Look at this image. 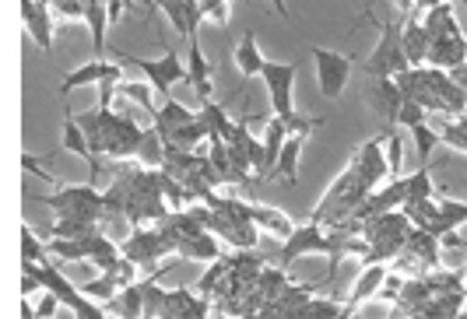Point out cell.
<instances>
[{
  "label": "cell",
  "instance_id": "obj_40",
  "mask_svg": "<svg viewBox=\"0 0 467 319\" xmlns=\"http://www.w3.org/2000/svg\"><path fill=\"white\" fill-rule=\"evenodd\" d=\"M270 4H274V11H278L281 18H288V7H285V0H270Z\"/></svg>",
  "mask_w": 467,
  "mask_h": 319
},
{
  "label": "cell",
  "instance_id": "obj_30",
  "mask_svg": "<svg viewBox=\"0 0 467 319\" xmlns=\"http://www.w3.org/2000/svg\"><path fill=\"white\" fill-rule=\"evenodd\" d=\"M439 144H446L450 151H461V155H467V130L461 127L457 120H453V123L446 120L443 130H439Z\"/></svg>",
  "mask_w": 467,
  "mask_h": 319
},
{
  "label": "cell",
  "instance_id": "obj_21",
  "mask_svg": "<svg viewBox=\"0 0 467 319\" xmlns=\"http://www.w3.org/2000/svg\"><path fill=\"white\" fill-rule=\"evenodd\" d=\"M299 155H302V137H288L281 155H278V165H274V176H281L288 187L299 183Z\"/></svg>",
  "mask_w": 467,
  "mask_h": 319
},
{
  "label": "cell",
  "instance_id": "obj_6",
  "mask_svg": "<svg viewBox=\"0 0 467 319\" xmlns=\"http://www.w3.org/2000/svg\"><path fill=\"white\" fill-rule=\"evenodd\" d=\"M309 57L316 60V77H320V96L324 98H337L348 85V74H352V60L324 50V46H309Z\"/></svg>",
  "mask_w": 467,
  "mask_h": 319
},
{
  "label": "cell",
  "instance_id": "obj_19",
  "mask_svg": "<svg viewBox=\"0 0 467 319\" xmlns=\"http://www.w3.org/2000/svg\"><path fill=\"white\" fill-rule=\"evenodd\" d=\"M285 141H288V130L281 123V116H270V123L264 130V176H274V165H278V155H281V148H285Z\"/></svg>",
  "mask_w": 467,
  "mask_h": 319
},
{
  "label": "cell",
  "instance_id": "obj_35",
  "mask_svg": "<svg viewBox=\"0 0 467 319\" xmlns=\"http://www.w3.org/2000/svg\"><path fill=\"white\" fill-rule=\"evenodd\" d=\"M200 7H204V18H211V22H218V25L229 22V4H225V0H200Z\"/></svg>",
  "mask_w": 467,
  "mask_h": 319
},
{
  "label": "cell",
  "instance_id": "obj_42",
  "mask_svg": "<svg viewBox=\"0 0 467 319\" xmlns=\"http://www.w3.org/2000/svg\"><path fill=\"white\" fill-rule=\"evenodd\" d=\"M233 319H261L257 313H250V316H233Z\"/></svg>",
  "mask_w": 467,
  "mask_h": 319
},
{
  "label": "cell",
  "instance_id": "obj_43",
  "mask_svg": "<svg viewBox=\"0 0 467 319\" xmlns=\"http://www.w3.org/2000/svg\"><path fill=\"white\" fill-rule=\"evenodd\" d=\"M464 278H467V267H464Z\"/></svg>",
  "mask_w": 467,
  "mask_h": 319
},
{
  "label": "cell",
  "instance_id": "obj_22",
  "mask_svg": "<svg viewBox=\"0 0 467 319\" xmlns=\"http://www.w3.org/2000/svg\"><path fill=\"white\" fill-rule=\"evenodd\" d=\"M467 222V204L464 200H450V196H439V222H435L433 235H446V232H457Z\"/></svg>",
  "mask_w": 467,
  "mask_h": 319
},
{
  "label": "cell",
  "instance_id": "obj_15",
  "mask_svg": "<svg viewBox=\"0 0 467 319\" xmlns=\"http://www.w3.org/2000/svg\"><path fill=\"white\" fill-rule=\"evenodd\" d=\"M187 81L194 85V92L200 96V102H207L211 92H215V85H211V67L204 60V53H200L197 39H190V64H187Z\"/></svg>",
  "mask_w": 467,
  "mask_h": 319
},
{
  "label": "cell",
  "instance_id": "obj_11",
  "mask_svg": "<svg viewBox=\"0 0 467 319\" xmlns=\"http://www.w3.org/2000/svg\"><path fill=\"white\" fill-rule=\"evenodd\" d=\"M116 70H120V64H105V60H88V64L74 67L70 74H64V81H60V96H70L74 88H85V85H102Z\"/></svg>",
  "mask_w": 467,
  "mask_h": 319
},
{
  "label": "cell",
  "instance_id": "obj_8",
  "mask_svg": "<svg viewBox=\"0 0 467 319\" xmlns=\"http://www.w3.org/2000/svg\"><path fill=\"white\" fill-rule=\"evenodd\" d=\"M22 18H25V29L35 39V46L46 53L53 46V14H50V4L22 0Z\"/></svg>",
  "mask_w": 467,
  "mask_h": 319
},
{
  "label": "cell",
  "instance_id": "obj_41",
  "mask_svg": "<svg viewBox=\"0 0 467 319\" xmlns=\"http://www.w3.org/2000/svg\"><path fill=\"white\" fill-rule=\"evenodd\" d=\"M457 123H461V127L467 130V113H464V116H457Z\"/></svg>",
  "mask_w": 467,
  "mask_h": 319
},
{
  "label": "cell",
  "instance_id": "obj_10",
  "mask_svg": "<svg viewBox=\"0 0 467 319\" xmlns=\"http://www.w3.org/2000/svg\"><path fill=\"white\" fill-rule=\"evenodd\" d=\"M400 46H404V57H407V64H411V67H426V60H429V46H433V42H429V35H426L422 22H418V11L404 18Z\"/></svg>",
  "mask_w": 467,
  "mask_h": 319
},
{
  "label": "cell",
  "instance_id": "obj_14",
  "mask_svg": "<svg viewBox=\"0 0 467 319\" xmlns=\"http://www.w3.org/2000/svg\"><path fill=\"white\" fill-rule=\"evenodd\" d=\"M439 239H435L433 232H422V228H411V235H407V242H404V253H411L426 270H439Z\"/></svg>",
  "mask_w": 467,
  "mask_h": 319
},
{
  "label": "cell",
  "instance_id": "obj_7",
  "mask_svg": "<svg viewBox=\"0 0 467 319\" xmlns=\"http://www.w3.org/2000/svg\"><path fill=\"white\" fill-rule=\"evenodd\" d=\"M296 74H299V64H264V85H267V96H270V109L274 116H285L292 113V88H296Z\"/></svg>",
  "mask_w": 467,
  "mask_h": 319
},
{
  "label": "cell",
  "instance_id": "obj_5",
  "mask_svg": "<svg viewBox=\"0 0 467 319\" xmlns=\"http://www.w3.org/2000/svg\"><path fill=\"white\" fill-rule=\"evenodd\" d=\"M127 260H133L137 267H144V270H159V263L172 253V246H169V239L159 232V228H133L131 235H127V242L120 246Z\"/></svg>",
  "mask_w": 467,
  "mask_h": 319
},
{
  "label": "cell",
  "instance_id": "obj_23",
  "mask_svg": "<svg viewBox=\"0 0 467 319\" xmlns=\"http://www.w3.org/2000/svg\"><path fill=\"white\" fill-rule=\"evenodd\" d=\"M250 218H253V224H257V228H267L270 235H281V239H288V235L296 232V224L288 222L281 211L264 207V204H253V207H250Z\"/></svg>",
  "mask_w": 467,
  "mask_h": 319
},
{
  "label": "cell",
  "instance_id": "obj_32",
  "mask_svg": "<svg viewBox=\"0 0 467 319\" xmlns=\"http://www.w3.org/2000/svg\"><path fill=\"white\" fill-rule=\"evenodd\" d=\"M387 161H390L394 179L404 176V141H400V133H390V141H387Z\"/></svg>",
  "mask_w": 467,
  "mask_h": 319
},
{
  "label": "cell",
  "instance_id": "obj_31",
  "mask_svg": "<svg viewBox=\"0 0 467 319\" xmlns=\"http://www.w3.org/2000/svg\"><path fill=\"white\" fill-rule=\"evenodd\" d=\"M22 260L25 263H50V256L42 250V242L35 239L29 228H22Z\"/></svg>",
  "mask_w": 467,
  "mask_h": 319
},
{
  "label": "cell",
  "instance_id": "obj_29",
  "mask_svg": "<svg viewBox=\"0 0 467 319\" xmlns=\"http://www.w3.org/2000/svg\"><path fill=\"white\" fill-rule=\"evenodd\" d=\"M281 123H285V130H288V137H306L309 130H316V127H324V120L320 116H302V113H285L281 116Z\"/></svg>",
  "mask_w": 467,
  "mask_h": 319
},
{
  "label": "cell",
  "instance_id": "obj_38",
  "mask_svg": "<svg viewBox=\"0 0 467 319\" xmlns=\"http://www.w3.org/2000/svg\"><path fill=\"white\" fill-rule=\"evenodd\" d=\"M446 74L453 77V85H457V88H461V92H464V96H467V64L453 67V70H446Z\"/></svg>",
  "mask_w": 467,
  "mask_h": 319
},
{
  "label": "cell",
  "instance_id": "obj_34",
  "mask_svg": "<svg viewBox=\"0 0 467 319\" xmlns=\"http://www.w3.org/2000/svg\"><path fill=\"white\" fill-rule=\"evenodd\" d=\"M64 302L53 295V291H42V298H39V305L32 309V319H53L57 316V309H60Z\"/></svg>",
  "mask_w": 467,
  "mask_h": 319
},
{
  "label": "cell",
  "instance_id": "obj_18",
  "mask_svg": "<svg viewBox=\"0 0 467 319\" xmlns=\"http://www.w3.org/2000/svg\"><path fill=\"white\" fill-rule=\"evenodd\" d=\"M176 253L183 256V260H200V263H215L218 256H222V246H218V235L215 232H200L194 239H187Z\"/></svg>",
  "mask_w": 467,
  "mask_h": 319
},
{
  "label": "cell",
  "instance_id": "obj_13",
  "mask_svg": "<svg viewBox=\"0 0 467 319\" xmlns=\"http://www.w3.org/2000/svg\"><path fill=\"white\" fill-rule=\"evenodd\" d=\"M422 29H426V35H429V42L464 35L461 32V25H457V18H453V4H450V0H446V4H439V7H433V11H426Z\"/></svg>",
  "mask_w": 467,
  "mask_h": 319
},
{
  "label": "cell",
  "instance_id": "obj_2",
  "mask_svg": "<svg viewBox=\"0 0 467 319\" xmlns=\"http://www.w3.org/2000/svg\"><path fill=\"white\" fill-rule=\"evenodd\" d=\"M35 204H46L57 211V218H105V196H102L92 183L85 187H60L50 196H35Z\"/></svg>",
  "mask_w": 467,
  "mask_h": 319
},
{
  "label": "cell",
  "instance_id": "obj_9",
  "mask_svg": "<svg viewBox=\"0 0 467 319\" xmlns=\"http://www.w3.org/2000/svg\"><path fill=\"white\" fill-rule=\"evenodd\" d=\"M387 278H390V274H387V267H383V263H372V267H366V270L359 274L355 287H352L348 302L341 305V313H344V316H355V309H359L366 298L380 295V287H383V281H387Z\"/></svg>",
  "mask_w": 467,
  "mask_h": 319
},
{
  "label": "cell",
  "instance_id": "obj_26",
  "mask_svg": "<svg viewBox=\"0 0 467 319\" xmlns=\"http://www.w3.org/2000/svg\"><path fill=\"white\" fill-rule=\"evenodd\" d=\"M88 298H96V302H102V305H109L124 287H120V281H116V274H99V278H92V281H85V285H78Z\"/></svg>",
  "mask_w": 467,
  "mask_h": 319
},
{
  "label": "cell",
  "instance_id": "obj_16",
  "mask_svg": "<svg viewBox=\"0 0 467 319\" xmlns=\"http://www.w3.org/2000/svg\"><path fill=\"white\" fill-rule=\"evenodd\" d=\"M264 53H261V46H257V39L253 32H246L239 39V46H235V67H239V74L243 77H261L264 74Z\"/></svg>",
  "mask_w": 467,
  "mask_h": 319
},
{
  "label": "cell",
  "instance_id": "obj_17",
  "mask_svg": "<svg viewBox=\"0 0 467 319\" xmlns=\"http://www.w3.org/2000/svg\"><path fill=\"white\" fill-rule=\"evenodd\" d=\"M372 102H376V113H383V116H387V123H394V127H398V113H400V105H404V96H400V88H398V81H394V77L376 81V88H372Z\"/></svg>",
  "mask_w": 467,
  "mask_h": 319
},
{
  "label": "cell",
  "instance_id": "obj_39",
  "mask_svg": "<svg viewBox=\"0 0 467 319\" xmlns=\"http://www.w3.org/2000/svg\"><path fill=\"white\" fill-rule=\"evenodd\" d=\"M411 4H415V11H433V7L446 4V0H411Z\"/></svg>",
  "mask_w": 467,
  "mask_h": 319
},
{
  "label": "cell",
  "instance_id": "obj_20",
  "mask_svg": "<svg viewBox=\"0 0 467 319\" xmlns=\"http://www.w3.org/2000/svg\"><path fill=\"white\" fill-rule=\"evenodd\" d=\"M211 137V130L204 120H190V123H183V127H176L172 133L166 137V148H179V151H197L200 141H207Z\"/></svg>",
  "mask_w": 467,
  "mask_h": 319
},
{
  "label": "cell",
  "instance_id": "obj_27",
  "mask_svg": "<svg viewBox=\"0 0 467 319\" xmlns=\"http://www.w3.org/2000/svg\"><path fill=\"white\" fill-rule=\"evenodd\" d=\"M404 183H407V200H433V196H435L433 176H429V165H422L418 172L404 176Z\"/></svg>",
  "mask_w": 467,
  "mask_h": 319
},
{
  "label": "cell",
  "instance_id": "obj_4",
  "mask_svg": "<svg viewBox=\"0 0 467 319\" xmlns=\"http://www.w3.org/2000/svg\"><path fill=\"white\" fill-rule=\"evenodd\" d=\"M390 133H394V130H383V133H376L372 141H366V144L355 151V159L348 161V165L355 169V176L366 183L369 190H376L380 183L394 179V176H390V161H387V155H383V144L390 141Z\"/></svg>",
  "mask_w": 467,
  "mask_h": 319
},
{
  "label": "cell",
  "instance_id": "obj_24",
  "mask_svg": "<svg viewBox=\"0 0 467 319\" xmlns=\"http://www.w3.org/2000/svg\"><path fill=\"white\" fill-rule=\"evenodd\" d=\"M50 232L53 239H88V235H99L102 224L96 218H57Z\"/></svg>",
  "mask_w": 467,
  "mask_h": 319
},
{
  "label": "cell",
  "instance_id": "obj_44",
  "mask_svg": "<svg viewBox=\"0 0 467 319\" xmlns=\"http://www.w3.org/2000/svg\"><path fill=\"white\" fill-rule=\"evenodd\" d=\"M464 7H467V0H464Z\"/></svg>",
  "mask_w": 467,
  "mask_h": 319
},
{
  "label": "cell",
  "instance_id": "obj_1",
  "mask_svg": "<svg viewBox=\"0 0 467 319\" xmlns=\"http://www.w3.org/2000/svg\"><path fill=\"white\" fill-rule=\"evenodd\" d=\"M400 32H404V22H380V42L372 50V57L362 60V70L372 81H387V77H398L404 70H411L407 57H404V46H400Z\"/></svg>",
  "mask_w": 467,
  "mask_h": 319
},
{
  "label": "cell",
  "instance_id": "obj_12",
  "mask_svg": "<svg viewBox=\"0 0 467 319\" xmlns=\"http://www.w3.org/2000/svg\"><path fill=\"white\" fill-rule=\"evenodd\" d=\"M467 64V39L457 35V39H439L429 46V60L426 67H435V70H453V67Z\"/></svg>",
  "mask_w": 467,
  "mask_h": 319
},
{
  "label": "cell",
  "instance_id": "obj_3",
  "mask_svg": "<svg viewBox=\"0 0 467 319\" xmlns=\"http://www.w3.org/2000/svg\"><path fill=\"white\" fill-rule=\"evenodd\" d=\"M113 60L137 67V70L151 81V88L162 96V102L169 98V88H172L176 81H187V64H183L179 53H172V50H169L166 57H159V60H144V57H133V53H124V50H113Z\"/></svg>",
  "mask_w": 467,
  "mask_h": 319
},
{
  "label": "cell",
  "instance_id": "obj_36",
  "mask_svg": "<svg viewBox=\"0 0 467 319\" xmlns=\"http://www.w3.org/2000/svg\"><path fill=\"white\" fill-rule=\"evenodd\" d=\"M127 98H133V102H141V109H148V113H155V105H151V92L144 88V85H124L120 88Z\"/></svg>",
  "mask_w": 467,
  "mask_h": 319
},
{
  "label": "cell",
  "instance_id": "obj_33",
  "mask_svg": "<svg viewBox=\"0 0 467 319\" xmlns=\"http://www.w3.org/2000/svg\"><path fill=\"white\" fill-rule=\"evenodd\" d=\"M418 123H426V109L418 105V102H404L398 113V127H418Z\"/></svg>",
  "mask_w": 467,
  "mask_h": 319
},
{
  "label": "cell",
  "instance_id": "obj_37",
  "mask_svg": "<svg viewBox=\"0 0 467 319\" xmlns=\"http://www.w3.org/2000/svg\"><path fill=\"white\" fill-rule=\"evenodd\" d=\"M22 165H25V172H35V176H39V179H46V183H53V176H50V172H46V169H42V165H39V159H32V155H29V151H25V155H22Z\"/></svg>",
  "mask_w": 467,
  "mask_h": 319
},
{
  "label": "cell",
  "instance_id": "obj_25",
  "mask_svg": "<svg viewBox=\"0 0 467 319\" xmlns=\"http://www.w3.org/2000/svg\"><path fill=\"white\" fill-rule=\"evenodd\" d=\"M200 120L207 123L211 137H222V141H229V137H233L235 123L229 120V116H225V109H222L218 102H211V98H207V102L200 105Z\"/></svg>",
  "mask_w": 467,
  "mask_h": 319
},
{
  "label": "cell",
  "instance_id": "obj_28",
  "mask_svg": "<svg viewBox=\"0 0 467 319\" xmlns=\"http://www.w3.org/2000/svg\"><path fill=\"white\" fill-rule=\"evenodd\" d=\"M411 133H415L418 159H422V165H429V159H433V151H435V144H439V130H433L429 123H418V127H411Z\"/></svg>",
  "mask_w": 467,
  "mask_h": 319
}]
</instances>
